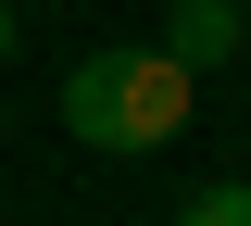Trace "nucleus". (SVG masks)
Returning <instances> with one entry per match:
<instances>
[{
	"label": "nucleus",
	"instance_id": "1",
	"mask_svg": "<svg viewBox=\"0 0 251 226\" xmlns=\"http://www.w3.org/2000/svg\"><path fill=\"white\" fill-rule=\"evenodd\" d=\"M188 88L201 75L163 50V38H126V50H88V63L63 75V138L75 151H163V138L188 126Z\"/></svg>",
	"mask_w": 251,
	"mask_h": 226
},
{
	"label": "nucleus",
	"instance_id": "2",
	"mask_svg": "<svg viewBox=\"0 0 251 226\" xmlns=\"http://www.w3.org/2000/svg\"><path fill=\"white\" fill-rule=\"evenodd\" d=\"M163 50H176L188 75H214L226 50H239V0H176V13H163Z\"/></svg>",
	"mask_w": 251,
	"mask_h": 226
},
{
	"label": "nucleus",
	"instance_id": "3",
	"mask_svg": "<svg viewBox=\"0 0 251 226\" xmlns=\"http://www.w3.org/2000/svg\"><path fill=\"white\" fill-rule=\"evenodd\" d=\"M176 226H251V176H239V189H226V176H214V189H188Z\"/></svg>",
	"mask_w": 251,
	"mask_h": 226
},
{
	"label": "nucleus",
	"instance_id": "4",
	"mask_svg": "<svg viewBox=\"0 0 251 226\" xmlns=\"http://www.w3.org/2000/svg\"><path fill=\"white\" fill-rule=\"evenodd\" d=\"M0 63H13V0H0Z\"/></svg>",
	"mask_w": 251,
	"mask_h": 226
},
{
	"label": "nucleus",
	"instance_id": "5",
	"mask_svg": "<svg viewBox=\"0 0 251 226\" xmlns=\"http://www.w3.org/2000/svg\"><path fill=\"white\" fill-rule=\"evenodd\" d=\"M239 138H251V126H239Z\"/></svg>",
	"mask_w": 251,
	"mask_h": 226
}]
</instances>
